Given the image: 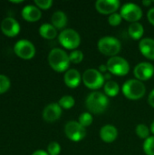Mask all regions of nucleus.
I'll use <instances>...</instances> for the list:
<instances>
[{"label": "nucleus", "instance_id": "1", "mask_svg": "<svg viewBox=\"0 0 154 155\" xmlns=\"http://www.w3.org/2000/svg\"><path fill=\"white\" fill-rule=\"evenodd\" d=\"M48 63L51 68L57 73L66 72L71 64L69 54L61 48H54L50 51Z\"/></svg>", "mask_w": 154, "mask_h": 155}, {"label": "nucleus", "instance_id": "2", "mask_svg": "<svg viewBox=\"0 0 154 155\" xmlns=\"http://www.w3.org/2000/svg\"><path fill=\"white\" fill-rule=\"evenodd\" d=\"M109 105V99L104 94L94 91L92 92L85 100V106L89 113L93 114H101L104 113Z\"/></svg>", "mask_w": 154, "mask_h": 155}, {"label": "nucleus", "instance_id": "3", "mask_svg": "<svg viewBox=\"0 0 154 155\" xmlns=\"http://www.w3.org/2000/svg\"><path fill=\"white\" fill-rule=\"evenodd\" d=\"M122 92L127 99L136 101L144 96L146 94V87L142 81L129 79L123 84Z\"/></svg>", "mask_w": 154, "mask_h": 155}, {"label": "nucleus", "instance_id": "4", "mask_svg": "<svg viewBox=\"0 0 154 155\" xmlns=\"http://www.w3.org/2000/svg\"><path fill=\"white\" fill-rule=\"evenodd\" d=\"M97 47L101 54L110 57H113L117 56V54L120 53L122 49V44L117 38L106 35L102 37L98 41Z\"/></svg>", "mask_w": 154, "mask_h": 155}, {"label": "nucleus", "instance_id": "5", "mask_svg": "<svg viewBox=\"0 0 154 155\" xmlns=\"http://www.w3.org/2000/svg\"><path fill=\"white\" fill-rule=\"evenodd\" d=\"M82 81L84 84L91 90H98L105 84L104 76L98 69L90 68L84 72L82 75Z\"/></svg>", "mask_w": 154, "mask_h": 155}, {"label": "nucleus", "instance_id": "6", "mask_svg": "<svg viewBox=\"0 0 154 155\" xmlns=\"http://www.w3.org/2000/svg\"><path fill=\"white\" fill-rule=\"evenodd\" d=\"M58 41L63 47L68 50H76L81 44V36L74 29H64L58 36Z\"/></svg>", "mask_w": 154, "mask_h": 155}, {"label": "nucleus", "instance_id": "7", "mask_svg": "<svg viewBox=\"0 0 154 155\" xmlns=\"http://www.w3.org/2000/svg\"><path fill=\"white\" fill-rule=\"evenodd\" d=\"M108 72L111 74L117 76H124L127 75L130 72V64L128 61L121 56H113L110 57L106 63Z\"/></svg>", "mask_w": 154, "mask_h": 155}, {"label": "nucleus", "instance_id": "8", "mask_svg": "<svg viewBox=\"0 0 154 155\" xmlns=\"http://www.w3.org/2000/svg\"><path fill=\"white\" fill-rule=\"evenodd\" d=\"M64 134L72 142H80L86 136V128L82 126L77 121H69L64 126Z\"/></svg>", "mask_w": 154, "mask_h": 155}, {"label": "nucleus", "instance_id": "9", "mask_svg": "<svg viewBox=\"0 0 154 155\" xmlns=\"http://www.w3.org/2000/svg\"><path fill=\"white\" fill-rule=\"evenodd\" d=\"M120 15L123 19L127 22H131L132 24L138 22L143 17V10L134 3H126L121 7Z\"/></svg>", "mask_w": 154, "mask_h": 155}, {"label": "nucleus", "instance_id": "10", "mask_svg": "<svg viewBox=\"0 0 154 155\" xmlns=\"http://www.w3.org/2000/svg\"><path fill=\"white\" fill-rule=\"evenodd\" d=\"M14 52L18 57L24 60H30L35 54V47L32 42L26 39H21L15 43Z\"/></svg>", "mask_w": 154, "mask_h": 155}, {"label": "nucleus", "instance_id": "11", "mask_svg": "<svg viewBox=\"0 0 154 155\" xmlns=\"http://www.w3.org/2000/svg\"><path fill=\"white\" fill-rule=\"evenodd\" d=\"M133 74L139 81H147L154 75V66L149 62H142L135 65Z\"/></svg>", "mask_w": 154, "mask_h": 155}, {"label": "nucleus", "instance_id": "12", "mask_svg": "<svg viewBox=\"0 0 154 155\" xmlns=\"http://www.w3.org/2000/svg\"><path fill=\"white\" fill-rule=\"evenodd\" d=\"M121 3L119 0H98L95 2V9L102 15H112L117 12Z\"/></svg>", "mask_w": 154, "mask_h": 155}, {"label": "nucleus", "instance_id": "13", "mask_svg": "<svg viewBox=\"0 0 154 155\" xmlns=\"http://www.w3.org/2000/svg\"><path fill=\"white\" fill-rule=\"evenodd\" d=\"M1 30L8 37H14L20 32V25L13 17H5L1 23Z\"/></svg>", "mask_w": 154, "mask_h": 155}, {"label": "nucleus", "instance_id": "14", "mask_svg": "<svg viewBox=\"0 0 154 155\" xmlns=\"http://www.w3.org/2000/svg\"><path fill=\"white\" fill-rule=\"evenodd\" d=\"M62 115V108L58 104L52 103L46 105L43 111V118L47 123H54L60 119Z\"/></svg>", "mask_w": 154, "mask_h": 155}, {"label": "nucleus", "instance_id": "15", "mask_svg": "<svg viewBox=\"0 0 154 155\" xmlns=\"http://www.w3.org/2000/svg\"><path fill=\"white\" fill-rule=\"evenodd\" d=\"M82 81L81 74L76 69H69L64 75V82L69 88H76L79 86Z\"/></svg>", "mask_w": 154, "mask_h": 155}, {"label": "nucleus", "instance_id": "16", "mask_svg": "<svg viewBox=\"0 0 154 155\" xmlns=\"http://www.w3.org/2000/svg\"><path fill=\"white\" fill-rule=\"evenodd\" d=\"M118 137V130L112 124H106L100 130V138L106 143L114 142Z\"/></svg>", "mask_w": 154, "mask_h": 155}, {"label": "nucleus", "instance_id": "17", "mask_svg": "<svg viewBox=\"0 0 154 155\" xmlns=\"http://www.w3.org/2000/svg\"><path fill=\"white\" fill-rule=\"evenodd\" d=\"M139 49L144 57L154 60V39L149 37L143 38L139 43Z\"/></svg>", "mask_w": 154, "mask_h": 155}, {"label": "nucleus", "instance_id": "18", "mask_svg": "<svg viewBox=\"0 0 154 155\" xmlns=\"http://www.w3.org/2000/svg\"><path fill=\"white\" fill-rule=\"evenodd\" d=\"M22 16L27 22H36L41 18L42 13H41V10L36 5H28L23 8Z\"/></svg>", "mask_w": 154, "mask_h": 155}, {"label": "nucleus", "instance_id": "19", "mask_svg": "<svg viewBox=\"0 0 154 155\" xmlns=\"http://www.w3.org/2000/svg\"><path fill=\"white\" fill-rule=\"evenodd\" d=\"M67 15L63 11H56L53 14L51 17L52 25L56 29H64L67 25Z\"/></svg>", "mask_w": 154, "mask_h": 155}, {"label": "nucleus", "instance_id": "20", "mask_svg": "<svg viewBox=\"0 0 154 155\" xmlns=\"http://www.w3.org/2000/svg\"><path fill=\"white\" fill-rule=\"evenodd\" d=\"M40 35L48 40H52L57 36V29L52 24H43L39 27Z\"/></svg>", "mask_w": 154, "mask_h": 155}, {"label": "nucleus", "instance_id": "21", "mask_svg": "<svg viewBox=\"0 0 154 155\" xmlns=\"http://www.w3.org/2000/svg\"><path fill=\"white\" fill-rule=\"evenodd\" d=\"M128 34L133 40H142L144 35V28L139 22L132 23L128 27Z\"/></svg>", "mask_w": 154, "mask_h": 155}, {"label": "nucleus", "instance_id": "22", "mask_svg": "<svg viewBox=\"0 0 154 155\" xmlns=\"http://www.w3.org/2000/svg\"><path fill=\"white\" fill-rule=\"evenodd\" d=\"M103 92L108 97H115L120 92V86L118 83L113 80L106 81L103 85Z\"/></svg>", "mask_w": 154, "mask_h": 155}, {"label": "nucleus", "instance_id": "23", "mask_svg": "<svg viewBox=\"0 0 154 155\" xmlns=\"http://www.w3.org/2000/svg\"><path fill=\"white\" fill-rule=\"evenodd\" d=\"M74 104H75V100L71 95H64L63 97H61V99L58 102L60 107L62 109H66V110H69L72 107H74Z\"/></svg>", "mask_w": 154, "mask_h": 155}, {"label": "nucleus", "instance_id": "24", "mask_svg": "<svg viewBox=\"0 0 154 155\" xmlns=\"http://www.w3.org/2000/svg\"><path fill=\"white\" fill-rule=\"evenodd\" d=\"M82 126H84V128L90 126L93 122V117L91 113L89 112H85V113H83L79 115L78 117V121H77Z\"/></svg>", "mask_w": 154, "mask_h": 155}, {"label": "nucleus", "instance_id": "25", "mask_svg": "<svg viewBox=\"0 0 154 155\" xmlns=\"http://www.w3.org/2000/svg\"><path fill=\"white\" fill-rule=\"evenodd\" d=\"M135 133H136V134H137L138 137H140L141 139L146 140L147 138L150 137L151 131H150V128L147 125H145L143 124H138L136 126Z\"/></svg>", "mask_w": 154, "mask_h": 155}, {"label": "nucleus", "instance_id": "26", "mask_svg": "<svg viewBox=\"0 0 154 155\" xmlns=\"http://www.w3.org/2000/svg\"><path fill=\"white\" fill-rule=\"evenodd\" d=\"M143 152L146 155H154V136H150L143 143Z\"/></svg>", "mask_w": 154, "mask_h": 155}, {"label": "nucleus", "instance_id": "27", "mask_svg": "<svg viewBox=\"0 0 154 155\" xmlns=\"http://www.w3.org/2000/svg\"><path fill=\"white\" fill-rule=\"evenodd\" d=\"M69 58H70V62L72 64H78L81 62H83L84 60V54L81 50H74L69 54Z\"/></svg>", "mask_w": 154, "mask_h": 155}, {"label": "nucleus", "instance_id": "28", "mask_svg": "<svg viewBox=\"0 0 154 155\" xmlns=\"http://www.w3.org/2000/svg\"><path fill=\"white\" fill-rule=\"evenodd\" d=\"M47 153L49 155H59L61 153V145L57 142H51L47 146Z\"/></svg>", "mask_w": 154, "mask_h": 155}, {"label": "nucleus", "instance_id": "29", "mask_svg": "<svg viewBox=\"0 0 154 155\" xmlns=\"http://www.w3.org/2000/svg\"><path fill=\"white\" fill-rule=\"evenodd\" d=\"M10 80L7 76L0 74V94L5 93L10 87Z\"/></svg>", "mask_w": 154, "mask_h": 155}, {"label": "nucleus", "instance_id": "30", "mask_svg": "<svg viewBox=\"0 0 154 155\" xmlns=\"http://www.w3.org/2000/svg\"><path fill=\"white\" fill-rule=\"evenodd\" d=\"M122 21H123V17L117 12L114 13V14H112L108 17V23L112 26H117V25H119L122 23Z\"/></svg>", "mask_w": 154, "mask_h": 155}, {"label": "nucleus", "instance_id": "31", "mask_svg": "<svg viewBox=\"0 0 154 155\" xmlns=\"http://www.w3.org/2000/svg\"><path fill=\"white\" fill-rule=\"evenodd\" d=\"M34 5L39 8V9H49L53 5V1L52 0H34Z\"/></svg>", "mask_w": 154, "mask_h": 155}, {"label": "nucleus", "instance_id": "32", "mask_svg": "<svg viewBox=\"0 0 154 155\" xmlns=\"http://www.w3.org/2000/svg\"><path fill=\"white\" fill-rule=\"evenodd\" d=\"M147 18L151 25H154V7L151 8L147 13Z\"/></svg>", "mask_w": 154, "mask_h": 155}, {"label": "nucleus", "instance_id": "33", "mask_svg": "<svg viewBox=\"0 0 154 155\" xmlns=\"http://www.w3.org/2000/svg\"><path fill=\"white\" fill-rule=\"evenodd\" d=\"M148 103L152 108H154V89L152 90V92L150 93V94L148 96Z\"/></svg>", "mask_w": 154, "mask_h": 155}, {"label": "nucleus", "instance_id": "34", "mask_svg": "<svg viewBox=\"0 0 154 155\" xmlns=\"http://www.w3.org/2000/svg\"><path fill=\"white\" fill-rule=\"evenodd\" d=\"M98 70H99V72L102 73L103 74L108 73V68H107V65H106V64H101V65L99 66V69H98Z\"/></svg>", "mask_w": 154, "mask_h": 155}, {"label": "nucleus", "instance_id": "35", "mask_svg": "<svg viewBox=\"0 0 154 155\" xmlns=\"http://www.w3.org/2000/svg\"><path fill=\"white\" fill-rule=\"evenodd\" d=\"M32 155H49L47 152L44 151V150H37L35 152H34Z\"/></svg>", "mask_w": 154, "mask_h": 155}, {"label": "nucleus", "instance_id": "36", "mask_svg": "<svg viewBox=\"0 0 154 155\" xmlns=\"http://www.w3.org/2000/svg\"><path fill=\"white\" fill-rule=\"evenodd\" d=\"M152 3H153V1H150V0H144V1H143V5H145V6H150Z\"/></svg>", "mask_w": 154, "mask_h": 155}, {"label": "nucleus", "instance_id": "37", "mask_svg": "<svg viewBox=\"0 0 154 155\" xmlns=\"http://www.w3.org/2000/svg\"><path fill=\"white\" fill-rule=\"evenodd\" d=\"M150 131H151V133L153 134L154 136V121L152 123V124H151V127H150Z\"/></svg>", "mask_w": 154, "mask_h": 155}, {"label": "nucleus", "instance_id": "38", "mask_svg": "<svg viewBox=\"0 0 154 155\" xmlns=\"http://www.w3.org/2000/svg\"><path fill=\"white\" fill-rule=\"evenodd\" d=\"M11 3H15V4H19V3H22L23 0H19V1H14V0H10Z\"/></svg>", "mask_w": 154, "mask_h": 155}, {"label": "nucleus", "instance_id": "39", "mask_svg": "<svg viewBox=\"0 0 154 155\" xmlns=\"http://www.w3.org/2000/svg\"><path fill=\"white\" fill-rule=\"evenodd\" d=\"M153 3H154V1H153Z\"/></svg>", "mask_w": 154, "mask_h": 155}, {"label": "nucleus", "instance_id": "40", "mask_svg": "<svg viewBox=\"0 0 154 155\" xmlns=\"http://www.w3.org/2000/svg\"><path fill=\"white\" fill-rule=\"evenodd\" d=\"M153 77H154V75H153Z\"/></svg>", "mask_w": 154, "mask_h": 155}]
</instances>
